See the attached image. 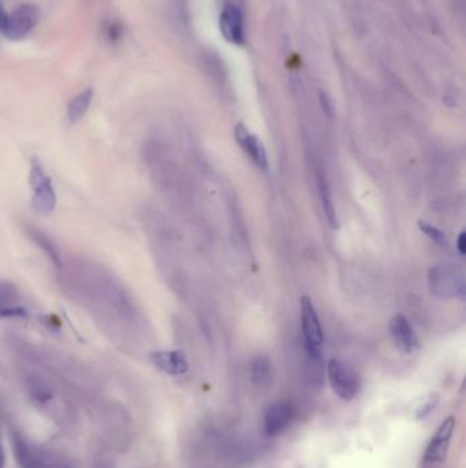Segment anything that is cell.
<instances>
[{"instance_id":"obj_1","label":"cell","mask_w":466,"mask_h":468,"mask_svg":"<svg viewBox=\"0 0 466 468\" xmlns=\"http://www.w3.org/2000/svg\"><path fill=\"white\" fill-rule=\"evenodd\" d=\"M29 187L32 189V208L39 214H50L56 207V190L51 177L45 173L41 161L33 156L29 169Z\"/></svg>"},{"instance_id":"obj_18","label":"cell","mask_w":466,"mask_h":468,"mask_svg":"<svg viewBox=\"0 0 466 468\" xmlns=\"http://www.w3.org/2000/svg\"><path fill=\"white\" fill-rule=\"evenodd\" d=\"M417 225H419L420 232H421L423 234H425L431 241L436 243L438 245H443V244L446 243L445 233H443L441 229H438L436 226L431 225V223L427 222V221H419Z\"/></svg>"},{"instance_id":"obj_7","label":"cell","mask_w":466,"mask_h":468,"mask_svg":"<svg viewBox=\"0 0 466 468\" xmlns=\"http://www.w3.org/2000/svg\"><path fill=\"white\" fill-rule=\"evenodd\" d=\"M388 332L399 352L410 355L420 348L419 338L405 315L402 314L394 315L390 321Z\"/></svg>"},{"instance_id":"obj_5","label":"cell","mask_w":466,"mask_h":468,"mask_svg":"<svg viewBox=\"0 0 466 468\" xmlns=\"http://www.w3.org/2000/svg\"><path fill=\"white\" fill-rule=\"evenodd\" d=\"M327 375L332 391L343 401H352L359 393V379L342 362L332 359L327 366Z\"/></svg>"},{"instance_id":"obj_15","label":"cell","mask_w":466,"mask_h":468,"mask_svg":"<svg viewBox=\"0 0 466 468\" xmlns=\"http://www.w3.org/2000/svg\"><path fill=\"white\" fill-rule=\"evenodd\" d=\"M317 189H319V197H320L321 208H323V212L326 215L328 225L332 229H338L339 227V219H338L337 208L334 205L332 193H331L330 185H328V183H327V180L323 174L317 176Z\"/></svg>"},{"instance_id":"obj_10","label":"cell","mask_w":466,"mask_h":468,"mask_svg":"<svg viewBox=\"0 0 466 468\" xmlns=\"http://www.w3.org/2000/svg\"><path fill=\"white\" fill-rule=\"evenodd\" d=\"M19 300V293L14 285L0 281V319H26L28 309Z\"/></svg>"},{"instance_id":"obj_2","label":"cell","mask_w":466,"mask_h":468,"mask_svg":"<svg viewBox=\"0 0 466 468\" xmlns=\"http://www.w3.org/2000/svg\"><path fill=\"white\" fill-rule=\"evenodd\" d=\"M428 283L434 296L439 298H464L465 278L464 274L450 265L431 267Z\"/></svg>"},{"instance_id":"obj_6","label":"cell","mask_w":466,"mask_h":468,"mask_svg":"<svg viewBox=\"0 0 466 468\" xmlns=\"http://www.w3.org/2000/svg\"><path fill=\"white\" fill-rule=\"evenodd\" d=\"M299 318H301V330L304 336V345L306 349H320L324 341L323 329L312 304L310 298L302 296L299 300Z\"/></svg>"},{"instance_id":"obj_11","label":"cell","mask_w":466,"mask_h":468,"mask_svg":"<svg viewBox=\"0 0 466 468\" xmlns=\"http://www.w3.org/2000/svg\"><path fill=\"white\" fill-rule=\"evenodd\" d=\"M151 362L169 375L185 374L189 369L187 356L181 351H156L151 354Z\"/></svg>"},{"instance_id":"obj_3","label":"cell","mask_w":466,"mask_h":468,"mask_svg":"<svg viewBox=\"0 0 466 468\" xmlns=\"http://www.w3.org/2000/svg\"><path fill=\"white\" fill-rule=\"evenodd\" d=\"M220 4L219 30L222 37L233 45H242L245 43L244 0H220Z\"/></svg>"},{"instance_id":"obj_14","label":"cell","mask_w":466,"mask_h":468,"mask_svg":"<svg viewBox=\"0 0 466 468\" xmlns=\"http://www.w3.org/2000/svg\"><path fill=\"white\" fill-rule=\"evenodd\" d=\"M28 236L30 237V240L47 255V258L52 262V265L55 267L62 269L63 267V261H62V255L56 247V244L52 241V238H50L45 233L40 232L36 227H29L26 230Z\"/></svg>"},{"instance_id":"obj_9","label":"cell","mask_w":466,"mask_h":468,"mask_svg":"<svg viewBox=\"0 0 466 468\" xmlns=\"http://www.w3.org/2000/svg\"><path fill=\"white\" fill-rule=\"evenodd\" d=\"M454 427H456V420L453 416L447 418L446 420L442 422V425L439 426L438 431L435 433V436L432 437V440L430 441L427 451L424 454V460L425 462H443L449 447H450V441L454 433Z\"/></svg>"},{"instance_id":"obj_20","label":"cell","mask_w":466,"mask_h":468,"mask_svg":"<svg viewBox=\"0 0 466 468\" xmlns=\"http://www.w3.org/2000/svg\"><path fill=\"white\" fill-rule=\"evenodd\" d=\"M438 401H439V396L436 394V393H432V394H430L428 396V398L425 400V403L417 409V412H416V415H417V418L419 419H421V418H425V416H428L430 414H431V411L436 407V404H438Z\"/></svg>"},{"instance_id":"obj_16","label":"cell","mask_w":466,"mask_h":468,"mask_svg":"<svg viewBox=\"0 0 466 468\" xmlns=\"http://www.w3.org/2000/svg\"><path fill=\"white\" fill-rule=\"evenodd\" d=\"M94 94V88H87L70 100L67 105V121L70 125L78 123L85 116L92 104Z\"/></svg>"},{"instance_id":"obj_13","label":"cell","mask_w":466,"mask_h":468,"mask_svg":"<svg viewBox=\"0 0 466 468\" xmlns=\"http://www.w3.org/2000/svg\"><path fill=\"white\" fill-rule=\"evenodd\" d=\"M14 456L21 468H45V465L40 455L19 436H14L12 440Z\"/></svg>"},{"instance_id":"obj_19","label":"cell","mask_w":466,"mask_h":468,"mask_svg":"<svg viewBox=\"0 0 466 468\" xmlns=\"http://www.w3.org/2000/svg\"><path fill=\"white\" fill-rule=\"evenodd\" d=\"M105 37L109 43H118L123 34V29L122 25L119 22H109L107 23L105 29H104Z\"/></svg>"},{"instance_id":"obj_22","label":"cell","mask_w":466,"mask_h":468,"mask_svg":"<svg viewBox=\"0 0 466 468\" xmlns=\"http://www.w3.org/2000/svg\"><path fill=\"white\" fill-rule=\"evenodd\" d=\"M457 251L461 256H464L466 254V233L465 232H461L458 238H457Z\"/></svg>"},{"instance_id":"obj_23","label":"cell","mask_w":466,"mask_h":468,"mask_svg":"<svg viewBox=\"0 0 466 468\" xmlns=\"http://www.w3.org/2000/svg\"><path fill=\"white\" fill-rule=\"evenodd\" d=\"M7 19H8V14H7V11L4 10L3 4L0 3V32H3V29L6 28Z\"/></svg>"},{"instance_id":"obj_4","label":"cell","mask_w":466,"mask_h":468,"mask_svg":"<svg viewBox=\"0 0 466 468\" xmlns=\"http://www.w3.org/2000/svg\"><path fill=\"white\" fill-rule=\"evenodd\" d=\"M40 8L33 3H25L17 7L11 15H8L3 36L8 40L17 41L26 37L40 21Z\"/></svg>"},{"instance_id":"obj_17","label":"cell","mask_w":466,"mask_h":468,"mask_svg":"<svg viewBox=\"0 0 466 468\" xmlns=\"http://www.w3.org/2000/svg\"><path fill=\"white\" fill-rule=\"evenodd\" d=\"M252 375H253V380L257 383H264L268 380L271 375V365L267 358L264 356L256 358V360L252 365Z\"/></svg>"},{"instance_id":"obj_12","label":"cell","mask_w":466,"mask_h":468,"mask_svg":"<svg viewBox=\"0 0 466 468\" xmlns=\"http://www.w3.org/2000/svg\"><path fill=\"white\" fill-rule=\"evenodd\" d=\"M293 418V409L288 403H275L267 408L264 416L266 434L273 437L282 433Z\"/></svg>"},{"instance_id":"obj_24","label":"cell","mask_w":466,"mask_h":468,"mask_svg":"<svg viewBox=\"0 0 466 468\" xmlns=\"http://www.w3.org/2000/svg\"><path fill=\"white\" fill-rule=\"evenodd\" d=\"M3 465H4V454H3V449L0 447V468H3Z\"/></svg>"},{"instance_id":"obj_25","label":"cell","mask_w":466,"mask_h":468,"mask_svg":"<svg viewBox=\"0 0 466 468\" xmlns=\"http://www.w3.org/2000/svg\"><path fill=\"white\" fill-rule=\"evenodd\" d=\"M47 468H70V467H69V466H66V465H55V466H51V467Z\"/></svg>"},{"instance_id":"obj_21","label":"cell","mask_w":466,"mask_h":468,"mask_svg":"<svg viewBox=\"0 0 466 468\" xmlns=\"http://www.w3.org/2000/svg\"><path fill=\"white\" fill-rule=\"evenodd\" d=\"M319 100H320V105H321L324 114H326L328 118H331L332 114H334V104H332L330 96L327 94H324V92H320V94H319Z\"/></svg>"},{"instance_id":"obj_8","label":"cell","mask_w":466,"mask_h":468,"mask_svg":"<svg viewBox=\"0 0 466 468\" xmlns=\"http://www.w3.org/2000/svg\"><path fill=\"white\" fill-rule=\"evenodd\" d=\"M235 140L249 159L262 170L268 169V156L262 140L253 134L244 123H238L234 130Z\"/></svg>"}]
</instances>
